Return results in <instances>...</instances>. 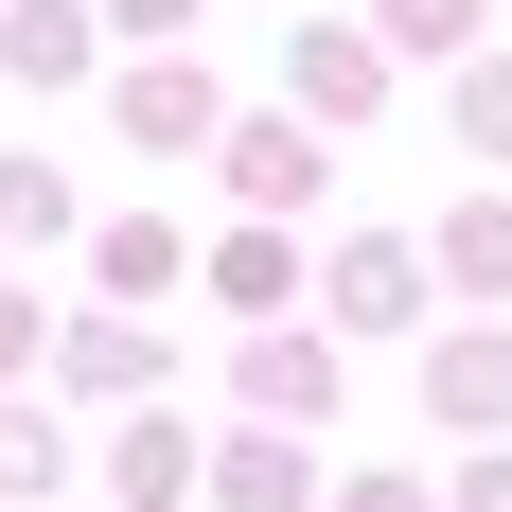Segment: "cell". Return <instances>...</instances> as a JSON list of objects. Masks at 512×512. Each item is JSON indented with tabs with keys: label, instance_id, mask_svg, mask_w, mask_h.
Here are the masks:
<instances>
[{
	"label": "cell",
	"instance_id": "8fae6325",
	"mask_svg": "<svg viewBox=\"0 0 512 512\" xmlns=\"http://www.w3.org/2000/svg\"><path fill=\"white\" fill-rule=\"evenodd\" d=\"M71 389H159V336H124V318H89V336H71Z\"/></svg>",
	"mask_w": 512,
	"mask_h": 512
},
{
	"label": "cell",
	"instance_id": "6da1fadb",
	"mask_svg": "<svg viewBox=\"0 0 512 512\" xmlns=\"http://www.w3.org/2000/svg\"><path fill=\"white\" fill-rule=\"evenodd\" d=\"M124 142H142V159H195L212 142V71H195V53H142V71H124Z\"/></svg>",
	"mask_w": 512,
	"mask_h": 512
},
{
	"label": "cell",
	"instance_id": "9a60e30c",
	"mask_svg": "<svg viewBox=\"0 0 512 512\" xmlns=\"http://www.w3.org/2000/svg\"><path fill=\"white\" fill-rule=\"evenodd\" d=\"M371 36H389V53H460L477 0H371Z\"/></svg>",
	"mask_w": 512,
	"mask_h": 512
},
{
	"label": "cell",
	"instance_id": "7a4b0ae2",
	"mask_svg": "<svg viewBox=\"0 0 512 512\" xmlns=\"http://www.w3.org/2000/svg\"><path fill=\"white\" fill-rule=\"evenodd\" d=\"M283 89H301V124H371V106H389V53H371V36H318V18H301Z\"/></svg>",
	"mask_w": 512,
	"mask_h": 512
},
{
	"label": "cell",
	"instance_id": "52a82bcc",
	"mask_svg": "<svg viewBox=\"0 0 512 512\" xmlns=\"http://www.w3.org/2000/svg\"><path fill=\"white\" fill-rule=\"evenodd\" d=\"M106 495H124V512H177V495H195V442H177V424H124V442H106Z\"/></svg>",
	"mask_w": 512,
	"mask_h": 512
},
{
	"label": "cell",
	"instance_id": "ffe728a7",
	"mask_svg": "<svg viewBox=\"0 0 512 512\" xmlns=\"http://www.w3.org/2000/svg\"><path fill=\"white\" fill-rule=\"evenodd\" d=\"M18 354H36V301H0V371H18Z\"/></svg>",
	"mask_w": 512,
	"mask_h": 512
},
{
	"label": "cell",
	"instance_id": "5b68a950",
	"mask_svg": "<svg viewBox=\"0 0 512 512\" xmlns=\"http://www.w3.org/2000/svg\"><path fill=\"white\" fill-rule=\"evenodd\" d=\"M424 407L442 424H512V336H442L424 354Z\"/></svg>",
	"mask_w": 512,
	"mask_h": 512
},
{
	"label": "cell",
	"instance_id": "4fadbf2b",
	"mask_svg": "<svg viewBox=\"0 0 512 512\" xmlns=\"http://www.w3.org/2000/svg\"><path fill=\"white\" fill-rule=\"evenodd\" d=\"M212 283H230V301H301V265H283V230H230V248H212Z\"/></svg>",
	"mask_w": 512,
	"mask_h": 512
},
{
	"label": "cell",
	"instance_id": "9c48e42d",
	"mask_svg": "<svg viewBox=\"0 0 512 512\" xmlns=\"http://www.w3.org/2000/svg\"><path fill=\"white\" fill-rule=\"evenodd\" d=\"M407 301H424L407 248H336V318H407Z\"/></svg>",
	"mask_w": 512,
	"mask_h": 512
},
{
	"label": "cell",
	"instance_id": "3957f363",
	"mask_svg": "<svg viewBox=\"0 0 512 512\" xmlns=\"http://www.w3.org/2000/svg\"><path fill=\"white\" fill-rule=\"evenodd\" d=\"M212 512H318V460L283 424H248V442H212Z\"/></svg>",
	"mask_w": 512,
	"mask_h": 512
},
{
	"label": "cell",
	"instance_id": "8992f818",
	"mask_svg": "<svg viewBox=\"0 0 512 512\" xmlns=\"http://www.w3.org/2000/svg\"><path fill=\"white\" fill-rule=\"evenodd\" d=\"M230 195H248V212H301L318 195V142H301V124H230Z\"/></svg>",
	"mask_w": 512,
	"mask_h": 512
},
{
	"label": "cell",
	"instance_id": "ac0fdd59",
	"mask_svg": "<svg viewBox=\"0 0 512 512\" xmlns=\"http://www.w3.org/2000/svg\"><path fill=\"white\" fill-rule=\"evenodd\" d=\"M106 18H124V36H177V18H195V0H106Z\"/></svg>",
	"mask_w": 512,
	"mask_h": 512
},
{
	"label": "cell",
	"instance_id": "2e32d148",
	"mask_svg": "<svg viewBox=\"0 0 512 512\" xmlns=\"http://www.w3.org/2000/svg\"><path fill=\"white\" fill-rule=\"evenodd\" d=\"M0 230H18V248H53V230H71V195H53L36 159H0Z\"/></svg>",
	"mask_w": 512,
	"mask_h": 512
},
{
	"label": "cell",
	"instance_id": "7c38bea8",
	"mask_svg": "<svg viewBox=\"0 0 512 512\" xmlns=\"http://www.w3.org/2000/svg\"><path fill=\"white\" fill-rule=\"evenodd\" d=\"M71 477V442H53V407H0V495H53Z\"/></svg>",
	"mask_w": 512,
	"mask_h": 512
},
{
	"label": "cell",
	"instance_id": "e0dca14e",
	"mask_svg": "<svg viewBox=\"0 0 512 512\" xmlns=\"http://www.w3.org/2000/svg\"><path fill=\"white\" fill-rule=\"evenodd\" d=\"M460 124H477V142L512 159V53H477V71H460Z\"/></svg>",
	"mask_w": 512,
	"mask_h": 512
},
{
	"label": "cell",
	"instance_id": "277c9868",
	"mask_svg": "<svg viewBox=\"0 0 512 512\" xmlns=\"http://www.w3.org/2000/svg\"><path fill=\"white\" fill-rule=\"evenodd\" d=\"M0 71L18 89H71L89 71V0H0Z\"/></svg>",
	"mask_w": 512,
	"mask_h": 512
},
{
	"label": "cell",
	"instance_id": "5bb4252c",
	"mask_svg": "<svg viewBox=\"0 0 512 512\" xmlns=\"http://www.w3.org/2000/svg\"><path fill=\"white\" fill-rule=\"evenodd\" d=\"M106 283H124V301H159V283H177V230H159V212H124V230H106Z\"/></svg>",
	"mask_w": 512,
	"mask_h": 512
},
{
	"label": "cell",
	"instance_id": "44dd1931",
	"mask_svg": "<svg viewBox=\"0 0 512 512\" xmlns=\"http://www.w3.org/2000/svg\"><path fill=\"white\" fill-rule=\"evenodd\" d=\"M336 512H424V495H407V477H371V495H336Z\"/></svg>",
	"mask_w": 512,
	"mask_h": 512
},
{
	"label": "cell",
	"instance_id": "30bf717a",
	"mask_svg": "<svg viewBox=\"0 0 512 512\" xmlns=\"http://www.w3.org/2000/svg\"><path fill=\"white\" fill-rule=\"evenodd\" d=\"M442 283H512V195H477V212H442Z\"/></svg>",
	"mask_w": 512,
	"mask_h": 512
},
{
	"label": "cell",
	"instance_id": "d6986e66",
	"mask_svg": "<svg viewBox=\"0 0 512 512\" xmlns=\"http://www.w3.org/2000/svg\"><path fill=\"white\" fill-rule=\"evenodd\" d=\"M460 512H512V460H477V477H460Z\"/></svg>",
	"mask_w": 512,
	"mask_h": 512
},
{
	"label": "cell",
	"instance_id": "ba28073f",
	"mask_svg": "<svg viewBox=\"0 0 512 512\" xmlns=\"http://www.w3.org/2000/svg\"><path fill=\"white\" fill-rule=\"evenodd\" d=\"M248 407H265V424L336 407V336H265V354H248Z\"/></svg>",
	"mask_w": 512,
	"mask_h": 512
}]
</instances>
